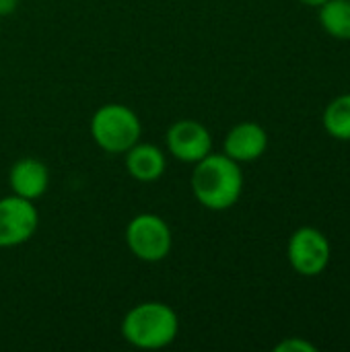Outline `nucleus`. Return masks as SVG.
Wrapping results in <instances>:
<instances>
[{"instance_id":"f257e3e1","label":"nucleus","mask_w":350,"mask_h":352,"mask_svg":"<svg viewBox=\"0 0 350 352\" xmlns=\"http://www.w3.org/2000/svg\"><path fill=\"white\" fill-rule=\"evenodd\" d=\"M190 186L200 206L221 212L239 202L243 192V173L239 163L225 153H210L194 163Z\"/></svg>"},{"instance_id":"f03ea898","label":"nucleus","mask_w":350,"mask_h":352,"mask_svg":"<svg viewBox=\"0 0 350 352\" xmlns=\"http://www.w3.org/2000/svg\"><path fill=\"white\" fill-rule=\"evenodd\" d=\"M179 332V318L167 303L144 301L134 305L122 320V336L142 351L169 346Z\"/></svg>"},{"instance_id":"7ed1b4c3","label":"nucleus","mask_w":350,"mask_h":352,"mask_svg":"<svg viewBox=\"0 0 350 352\" xmlns=\"http://www.w3.org/2000/svg\"><path fill=\"white\" fill-rule=\"evenodd\" d=\"M95 144L109 155H124L142 136V124L134 109L122 103H105L91 118Z\"/></svg>"},{"instance_id":"20e7f679","label":"nucleus","mask_w":350,"mask_h":352,"mask_svg":"<svg viewBox=\"0 0 350 352\" xmlns=\"http://www.w3.org/2000/svg\"><path fill=\"white\" fill-rule=\"evenodd\" d=\"M126 245L134 258L155 264L171 254L173 235L163 217L153 212H142L128 223Z\"/></svg>"},{"instance_id":"39448f33","label":"nucleus","mask_w":350,"mask_h":352,"mask_svg":"<svg viewBox=\"0 0 350 352\" xmlns=\"http://www.w3.org/2000/svg\"><path fill=\"white\" fill-rule=\"evenodd\" d=\"M293 270L301 276H320L330 264V241L316 227H301L289 239L287 250Z\"/></svg>"},{"instance_id":"423d86ee","label":"nucleus","mask_w":350,"mask_h":352,"mask_svg":"<svg viewBox=\"0 0 350 352\" xmlns=\"http://www.w3.org/2000/svg\"><path fill=\"white\" fill-rule=\"evenodd\" d=\"M39 225V212L31 200L17 194L0 198V248H17L27 243Z\"/></svg>"},{"instance_id":"0eeeda50","label":"nucleus","mask_w":350,"mask_h":352,"mask_svg":"<svg viewBox=\"0 0 350 352\" xmlns=\"http://www.w3.org/2000/svg\"><path fill=\"white\" fill-rule=\"evenodd\" d=\"M167 151L182 163H198L212 153V136L208 128L196 120H177L165 134Z\"/></svg>"},{"instance_id":"6e6552de","label":"nucleus","mask_w":350,"mask_h":352,"mask_svg":"<svg viewBox=\"0 0 350 352\" xmlns=\"http://www.w3.org/2000/svg\"><path fill=\"white\" fill-rule=\"evenodd\" d=\"M266 148H268V134L256 122H241L233 126L223 142V153L233 161H237L239 165L258 161L266 153Z\"/></svg>"},{"instance_id":"1a4fd4ad","label":"nucleus","mask_w":350,"mask_h":352,"mask_svg":"<svg viewBox=\"0 0 350 352\" xmlns=\"http://www.w3.org/2000/svg\"><path fill=\"white\" fill-rule=\"evenodd\" d=\"M8 186L12 194L35 202L50 188V171L45 163H41L39 159H19L8 171Z\"/></svg>"},{"instance_id":"9d476101","label":"nucleus","mask_w":350,"mask_h":352,"mask_svg":"<svg viewBox=\"0 0 350 352\" xmlns=\"http://www.w3.org/2000/svg\"><path fill=\"white\" fill-rule=\"evenodd\" d=\"M124 155H126V161H124L126 171L136 182L153 184V182L161 179L165 169H167V157L157 144H149V142L138 140Z\"/></svg>"},{"instance_id":"9b49d317","label":"nucleus","mask_w":350,"mask_h":352,"mask_svg":"<svg viewBox=\"0 0 350 352\" xmlns=\"http://www.w3.org/2000/svg\"><path fill=\"white\" fill-rule=\"evenodd\" d=\"M322 29L342 41H350V0H326L320 6Z\"/></svg>"},{"instance_id":"f8f14e48","label":"nucleus","mask_w":350,"mask_h":352,"mask_svg":"<svg viewBox=\"0 0 350 352\" xmlns=\"http://www.w3.org/2000/svg\"><path fill=\"white\" fill-rule=\"evenodd\" d=\"M324 128L338 140H350V93L330 101L324 111Z\"/></svg>"},{"instance_id":"ddd939ff","label":"nucleus","mask_w":350,"mask_h":352,"mask_svg":"<svg viewBox=\"0 0 350 352\" xmlns=\"http://www.w3.org/2000/svg\"><path fill=\"white\" fill-rule=\"evenodd\" d=\"M274 351L276 352H316L318 349H316L311 342H307V340H303V338L295 336V338H287V340H283L281 344H276V346H274Z\"/></svg>"},{"instance_id":"4468645a","label":"nucleus","mask_w":350,"mask_h":352,"mask_svg":"<svg viewBox=\"0 0 350 352\" xmlns=\"http://www.w3.org/2000/svg\"><path fill=\"white\" fill-rule=\"evenodd\" d=\"M14 6H17V0H0V16L12 12Z\"/></svg>"},{"instance_id":"2eb2a0df","label":"nucleus","mask_w":350,"mask_h":352,"mask_svg":"<svg viewBox=\"0 0 350 352\" xmlns=\"http://www.w3.org/2000/svg\"><path fill=\"white\" fill-rule=\"evenodd\" d=\"M299 2H303V4H307V6H322L326 0H299Z\"/></svg>"}]
</instances>
